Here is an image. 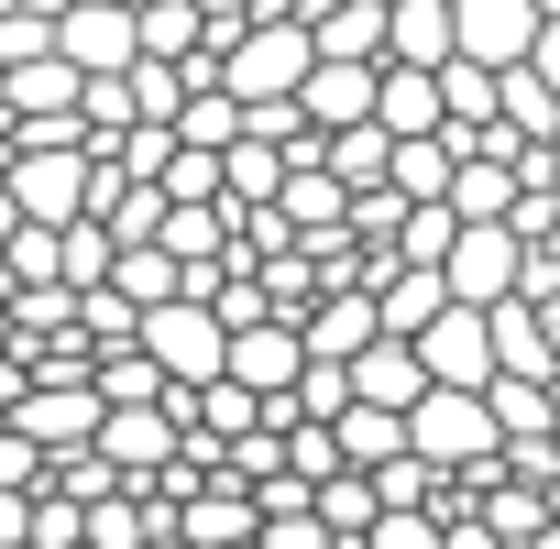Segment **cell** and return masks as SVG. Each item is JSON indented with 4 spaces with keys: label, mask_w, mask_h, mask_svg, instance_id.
I'll use <instances>...</instances> for the list:
<instances>
[{
    "label": "cell",
    "mask_w": 560,
    "mask_h": 549,
    "mask_svg": "<svg viewBox=\"0 0 560 549\" xmlns=\"http://www.w3.org/2000/svg\"><path fill=\"white\" fill-rule=\"evenodd\" d=\"M298 363H308V341H298L287 319H242V330H231V352H220V374H242L253 396H287V385H298Z\"/></svg>",
    "instance_id": "obj_10"
},
{
    "label": "cell",
    "mask_w": 560,
    "mask_h": 549,
    "mask_svg": "<svg viewBox=\"0 0 560 549\" xmlns=\"http://www.w3.org/2000/svg\"><path fill=\"white\" fill-rule=\"evenodd\" d=\"M440 297H451V287H440V264H385V287H374V319H385L396 341H418Z\"/></svg>",
    "instance_id": "obj_17"
},
{
    "label": "cell",
    "mask_w": 560,
    "mask_h": 549,
    "mask_svg": "<svg viewBox=\"0 0 560 549\" xmlns=\"http://www.w3.org/2000/svg\"><path fill=\"white\" fill-rule=\"evenodd\" d=\"M100 287H110V297H132V308H165V297H187V264L143 231V242H121V253H110V274H100Z\"/></svg>",
    "instance_id": "obj_13"
},
{
    "label": "cell",
    "mask_w": 560,
    "mask_h": 549,
    "mask_svg": "<svg viewBox=\"0 0 560 549\" xmlns=\"http://www.w3.org/2000/svg\"><path fill=\"white\" fill-rule=\"evenodd\" d=\"M143 549H198V538H176V527H154V538H143Z\"/></svg>",
    "instance_id": "obj_32"
},
{
    "label": "cell",
    "mask_w": 560,
    "mask_h": 549,
    "mask_svg": "<svg viewBox=\"0 0 560 549\" xmlns=\"http://www.w3.org/2000/svg\"><path fill=\"white\" fill-rule=\"evenodd\" d=\"M154 198H220V154H209V143H176V154L154 165Z\"/></svg>",
    "instance_id": "obj_23"
},
{
    "label": "cell",
    "mask_w": 560,
    "mask_h": 549,
    "mask_svg": "<svg viewBox=\"0 0 560 549\" xmlns=\"http://www.w3.org/2000/svg\"><path fill=\"white\" fill-rule=\"evenodd\" d=\"M330 440H341V462H385V451H407V418H396V407H363V396H352V407L330 418Z\"/></svg>",
    "instance_id": "obj_21"
},
{
    "label": "cell",
    "mask_w": 560,
    "mask_h": 549,
    "mask_svg": "<svg viewBox=\"0 0 560 549\" xmlns=\"http://www.w3.org/2000/svg\"><path fill=\"white\" fill-rule=\"evenodd\" d=\"M0 187H12V209H23V220L67 231V220L89 209V143H12Z\"/></svg>",
    "instance_id": "obj_4"
},
{
    "label": "cell",
    "mask_w": 560,
    "mask_h": 549,
    "mask_svg": "<svg viewBox=\"0 0 560 549\" xmlns=\"http://www.w3.org/2000/svg\"><path fill=\"white\" fill-rule=\"evenodd\" d=\"M132 34H143V56H198L209 12L198 0H132Z\"/></svg>",
    "instance_id": "obj_20"
},
{
    "label": "cell",
    "mask_w": 560,
    "mask_h": 549,
    "mask_svg": "<svg viewBox=\"0 0 560 549\" xmlns=\"http://www.w3.org/2000/svg\"><path fill=\"white\" fill-rule=\"evenodd\" d=\"M56 56H67L78 78H121V67L143 56L132 0H67V12H56Z\"/></svg>",
    "instance_id": "obj_6"
},
{
    "label": "cell",
    "mask_w": 560,
    "mask_h": 549,
    "mask_svg": "<svg viewBox=\"0 0 560 549\" xmlns=\"http://www.w3.org/2000/svg\"><path fill=\"white\" fill-rule=\"evenodd\" d=\"M516 264H527V242H516L505 220H462L451 253H440V287L472 297V308H494V297H516Z\"/></svg>",
    "instance_id": "obj_5"
},
{
    "label": "cell",
    "mask_w": 560,
    "mask_h": 549,
    "mask_svg": "<svg viewBox=\"0 0 560 549\" xmlns=\"http://www.w3.org/2000/svg\"><path fill=\"white\" fill-rule=\"evenodd\" d=\"M527 45H538V0H451V56L516 67Z\"/></svg>",
    "instance_id": "obj_9"
},
{
    "label": "cell",
    "mask_w": 560,
    "mask_h": 549,
    "mask_svg": "<svg viewBox=\"0 0 560 549\" xmlns=\"http://www.w3.org/2000/svg\"><path fill=\"white\" fill-rule=\"evenodd\" d=\"M341 374H352V396H363V407H396V418H407V407H418V385H429L418 341H396V330H374V341H363Z\"/></svg>",
    "instance_id": "obj_11"
},
{
    "label": "cell",
    "mask_w": 560,
    "mask_h": 549,
    "mask_svg": "<svg viewBox=\"0 0 560 549\" xmlns=\"http://www.w3.org/2000/svg\"><path fill=\"white\" fill-rule=\"evenodd\" d=\"M78 538H89V549H143V538H154V505L100 494V505H78Z\"/></svg>",
    "instance_id": "obj_22"
},
{
    "label": "cell",
    "mask_w": 560,
    "mask_h": 549,
    "mask_svg": "<svg viewBox=\"0 0 560 549\" xmlns=\"http://www.w3.org/2000/svg\"><path fill=\"white\" fill-rule=\"evenodd\" d=\"M220 34V89L231 100H298V78H308V23L298 12H264V23H209Z\"/></svg>",
    "instance_id": "obj_1"
},
{
    "label": "cell",
    "mask_w": 560,
    "mask_h": 549,
    "mask_svg": "<svg viewBox=\"0 0 560 549\" xmlns=\"http://www.w3.org/2000/svg\"><path fill=\"white\" fill-rule=\"evenodd\" d=\"M198 12H209V23H242V12H253V0H198Z\"/></svg>",
    "instance_id": "obj_28"
},
{
    "label": "cell",
    "mask_w": 560,
    "mask_h": 549,
    "mask_svg": "<svg viewBox=\"0 0 560 549\" xmlns=\"http://www.w3.org/2000/svg\"><path fill=\"white\" fill-rule=\"evenodd\" d=\"M538 176H549V187H560V132H549V143H538Z\"/></svg>",
    "instance_id": "obj_29"
},
{
    "label": "cell",
    "mask_w": 560,
    "mask_h": 549,
    "mask_svg": "<svg viewBox=\"0 0 560 549\" xmlns=\"http://www.w3.org/2000/svg\"><path fill=\"white\" fill-rule=\"evenodd\" d=\"M12 231H23V209H12V187H0V242H12Z\"/></svg>",
    "instance_id": "obj_30"
},
{
    "label": "cell",
    "mask_w": 560,
    "mask_h": 549,
    "mask_svg": "<svg viewBox=\"0 0 560 549\" xmlns=\"http://www.w3.org/2000/svg\"><path fill=\"white\" fill-rule=\"evenodd\" d=\"M374 330H385V319H374V297H363V287H330V297L308 308V330H298V341H308L319 363H352Z\"/></svg>",
    "instance_id": "obj_14"
},
{
    "label": "cell",
    "mask_w": 560,
    "mask_h": 549,
    "mask_svg": "<svg viewBox=\"0 0 560 549\" xmlns=\"http://www.w3.org/2000/svg\"><path fill=\"white\" fill-rule=\"evenodd\" d=\"M538 23H560V0H538Z\"/></svg>",
    "instance_id": "obj_33"
},
{
    "label": "cell",
    "mask_w": 560,
    "mask_h": 549,
    "mask_svg": "<svg viewBox=\"0 0 560 549\" xmlns=\"http://www.w3.org/2000/svg\"><path fill=\"white\" fill-rule=\"evenodd\" d=\"M374 67H385V56H308V78H298V121H308V132L374 121Z\"/></svg>",
    "instance_id": "obj_8"
},
{
    "label": "cell",
    "mask_w": 560,
    "mask_h": 549,
    "mask_svg": "<svg viewBox=\"0 0 560 549\" xmlns=\"http://www.w3.org/2000/svg\"><path fill=\"white\" fill-rule=\"evenodd\" d=\"M298 23L319 56H385V0H308Z\"/></svg>",
    "instance_id": "obj_15"
},
{
    "label": "cell",
    "mask_w": 560,
    "mask_h": 549,
    "mask_svg": "<svg viewBox=\"0 0 560 549\" xmlns=\"http://www.w3.org/2000/svg\"><path fill=\"white\" fill-rule=\"evenodd\" d=\"M308 516H319L330 538H363V527H374V472H363V462L319 472V483H308Z\"/></svg>",
    "instance_id": "obj_19"
},
{
    "label": "cell",
    "mask_w": 560,
    "mask_h": 549,
    "mask_svg": "<svg viewBox=\"0 0 560 549\" xmlns=\"http://www.w3.org/2000/svg\"><path fill=\"white\" fill-rule=\"evenodd\" d=\"M538 505H549V527H560V472H549V483H538Z\"/></svg>",
    "instance_id": "obj_31"
},
{
    "label": "cell",
    "mask_w": 560,
    "mask_h": 549,
    "mask_svg": "<svg viewBox=\"0 0 560 549\" xmlns=\"http://www.w3.org/2000/svg\"><path fill=\"white\" fill-rule=\"evenodd\" d=\"M385 154H396V132H385V121H341V132L319 143V165H330L352 198H363V187H385Z\"/></svg>",
    "instance_id": "obj_18"
},
{
    "label": "cell",
    "mask_w": 560,
    "mask_h": 549,
    "mask_svg": "<svg viewBox=\"0 0 560 549\" xmlns=\"http://www.w3.org/2000/svg\"><path fill=\"white\" fill-rule=\"evenodd\" d=\"M352 549H440V516H429V505H374V527H363Z\"/></svg>",
    "instance_id": "obj_24"
},
{
    "label": "cell",
    "mask_w": 560,
    "mask_h": 549,
    "mask_svg": "<svg viewBox=\"0 0 560 549\" xmlns=\"http://www.w3.org/2000/svg\"><path fill=\"white\" fill-rule=\"evenodd\" d=\"M407 451L440 462V472L483 462V451H494V407H483V385H418V407H407Z\"/></svg>",
    "instance_id": "obj_3"
},
{
    "label": "cell",
    "mask_w": 560,
    "mask_h": 549,
    "mask_svg": "<svg viewBox=\"0 0 560 549\" xmlns=\"http://www.w3.org/2000/svg\"><path fill=\"white\" fill-rule=\"evenodd\" d=\"M253 549H352V538H330L319 516H264V527H253Z\"/></svg>",
    "instance_id": "obj_25"
},
{
    "label": "cell",
    "mask_w": 560,
    "mask_h": 549,
    "mask_svg": "<svg viewBox=\"0 0 560 549\" xmlns=\"http://www.w3.org/2000/svg\"><path fill=\"white\" fill-rule=\"evenodd\" d=\"M12 549H34V538H12Z\"/></svg>",
    "instance_id": "obj_34"
},
{
    "label": "cell",
    "mask_w": 560,
    "mask_h": 549,
    "mask_svg": "<svg viewBox=\"0 0 560 549\" xmlns=\"http://www.w3.org/2000/svg\"><path fill=\"white\" fill-rule=\"evenodd\" d=\"M483 330H494V374H560V341H549V319L527 297H494Z\"/></svg>",
    "instance_id": "obj_12"
},
{
    "label": "cell",
    "mask_w": 560,
    "mask_h": 549,
    "mask_svg": "<svg viewBox=\"0 0 560 549\" xmlns=\"http://www.w3.org/2000/svg\"><path fill=\"white\" fill-rule=\"evenodd\" d=\"M418 363H429V385H483V374H494V330H483V308H472V297H440L429 330H418Z\"/></svg>",
    "instance_id": "obj_7"
},
{
    "label": "cell",
    "mask_w": 560,
    "mask_h": 549,
    "mask_svg": "<svg viewBox=\"0 0 560 549\" xmlns=\"http://www.w3.org/2000/svg\"><path fill=\"white\" fill-rule=\"evenodd\" d=\"M0 483H23V494H34V483H45V451H34V440H23V429H0Z\"/></svg>",
    "instance_id": "obj_26"
},
{
    "label": "cell",
    "mask_w": 560,
    "mask_h": 549,
    "mask_svg": "<svg viewBox=\"0 0 560 549\" xmlns=\"http://www.w3.org/2000/svg\"><path fill=\"white\" fill-rule=\"evenodd\" d=\"M527 67L549 78V100H560V23H538V45H527Z\"/></svg>",
    "instance_id": "obj_27"
},
{
    "label": "cell",
    "mask_w": 560,
    "mask_h": 549,
    "mask_svg": "<svg viewBox=\"0 0 560 549\" xmlns=\"http://www.w3.org/2000/svg\"><path fill=\"white\" fill-rule=\"evenodd\" d=\"M132 341L154 352V374H165V385H209V374H220V352H231V319H220L209 297H165V308H143V319H132Z\"/></svg>",
    "instance_id": "obj_2"
},
{
    "label": "cell",
    "mask_w": 560,
    "mask_h": 549,
    "mask_svg": "<svg viewBox=\"0 0 560 549\" xmlns=\"http://www.w3.org/2000/svg\"><path fill=\"white\" fill-rule=\"evenodd\" d=\"M385 56L396 67H440L451 56V0H385Z\"/></svg>",
    "instance_id": "obj_16"
}]
</instances>
